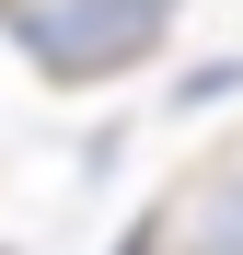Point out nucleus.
Masks as SVG:
<instances>
[{
	"instance_id": "obj_1",
	"label": "nucleus",
	"mask_w": 243,
	"mask_h": 255,
	"mask_svg": "<svg viewBox=\"0 0 243 255\" xmlns=\"http://www.w3.org/2000/svg\"><path fill=\"white\" fill-rule=\"evenodd\" d=\"M0 23L58 93H81V81L139 70L162 47V23H174V0H0Z\"/></svg>"
},
{
	"instance_id": "obj_2",
	"label": "nucleus",
	"mask_w": 243,
	"mask_h": 255,
	"mask_svg": "<svg viewBox=\"0 0 243 255\" xmlns=\"http://www.w3.org/2000/svg\"><path fill=\"white\" fill-rule=\"evenodd\" d=\"M185 255H243V162H220V174H209V197H197V232H185Z\"/></svg>"
},
{
	"instance_id": "obj_3",
	"label": "nucleus",
	"mask_w": 243,
	"mask_h": 255,
	"mask_svg": "<svg viewBox=\"0 0 243 255\" xmlns=\"http://www.w3.org/2000/svg\"><path fill=\"white\" fill-rule=\"evenodd\" d=\"M232 81H243V70H232V58H209V70H185V81H174V105H220Z\"/></svg>"
},
{
	"instance_id": "obj_4",
	"label": "nucleus",
	"mask_w": 243,
	"mask_h": 255,
	"mask_svg": "<svg viewBox=\"0 0 243 255\" xmlns=\"http://www.w3.org/2000/svg\"><path fill=\"white\" fill-rule=\"evenodd\" d=\"M162 244H174V209H151V221H139L128 244H116V255H162Z\"/></svg>"
}]
</instances>
